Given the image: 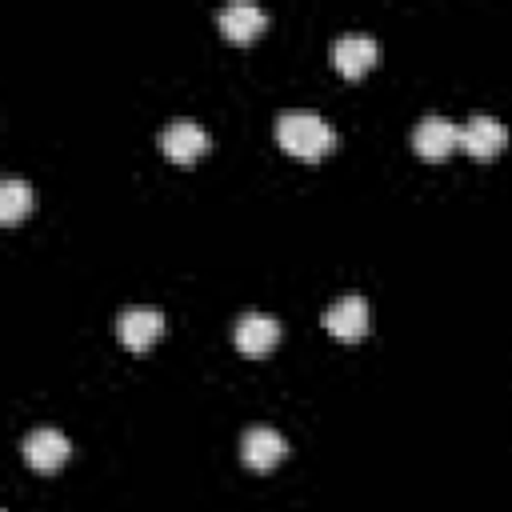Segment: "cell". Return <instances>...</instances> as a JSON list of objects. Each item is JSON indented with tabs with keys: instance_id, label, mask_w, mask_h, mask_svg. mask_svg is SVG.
I'll return each instance as SVG.
<instances>
[{
	"instance_id": "8",
	"label": "cell",
	"mask_w": 512,
	"mask_h": 512,
	"mask_svg": "<svg viewBox=\"0 0 512 512\" xmlns=\"http://www.w3.org/2000/svg\"><path fill=\"white\" fill-rule=\"evenodd\" d=\"M160 152L168 160H176V164H192L196 156L208 152V132L196 120H172L160 132Z\"/></svg>"
},
{
	"instance_id": "6",
	"label": "cell",
	"mask_w": 512,
	"mask_h": 512,
	"mask_svg": "<svg viewBox=\"0 0 512 512\" xmlns=\"http://www.w3.org/2000/svg\"><path fill=\"white\" fill-rule=\"evenodd\" d=\"M232 340H236L240 356L260 360V356H268V352L276 348L280 324H276V316H268V312H244V316L236 320V328H232Z\"/></svg>"
},
{
	"instance_id": "12",
	"label": "cell",
	"mask_w": 512,
	"mask_h": 512,
	"mask_svg": "<svg viewBox=\"0 0 512 512\" xmlns=\"http://www.w3.org/2000/svg\"><path fill=\"white\" fill-rule=\"evenodd\" d=\"M32 208H36L32 184H24L20 176H4V180H0V220H4V224H16V220H24Z\"/></svg>"
},
{
	"instance_id": "9",
	"label": "cell",
	"mask_w": 512,
	"mask_h": 512,
	"mask_svg": "<svg viewBox=\"0 0 512 512\" xmlns=\"http://www.w3.org/2000/svg\"><path fill=\"white\" fill-rule=\"evenodd\" d=\"M216 24H220L224 40H232V44H248V40H256V36L264 32L268 12H264L260 4H244V0H236V4H224V8L216 12Z\"/></svg>"
},
{
	"instance_id": "4",
	"label": "cell",
	"mask_w": 512,
	"mask_h": 512,
	"mask_svg": "<svg viewBox=\"0 0 512 512\" xmlns=\"http://www.w3.org/2000/svg\"><path fill=\"white\" fill-rule=\"evenodd\" d=\"M504 144L508 128L488 112H476L468 124H460V152H468L472 160H492L496 152H504Z\"/></svg>"
},
{
	"instance_id": "2",
	"label": "cell",
	"mask_w": 512,
	"mask_h": 512,
	"mask_svg": "<svg viewBox=\"0 0 512 512\" xmlns=\"http://www.w3.org/2000/svg\"><path fill=\"white\" fill-rule=\"evenodd\" d=\"M164 332V312L156 308H144V304H132L116 316V336L128 352H148Z\"/></svg>"
},
{
	"instance_id": "5",
	"label": "cell",
	"mask_w": 512,
	"mask_h": 512,
	"mask_svg": "<svg viewBox=\"0 0 512 512\" xmlns=\"http://www.w3.org/2000/svg\"><path fill=\"white\" fill-rule=\"evenodd\" d=\"M20 452H24V464L36 468V472H56L68 456H72V444L64 432L56 428H32L24 440H20Z\"/></svg>"
},
{
	"instance_id": "1",
	"label": "cell",
	"mask_w": 512,
	"mask_h": 512,
	"mask_svg": "<svg viewBox=\"0 0 512 512\" xmlns=\"http://www.w3.org/2000/svg\"><path fill=\"white\" fill-rule=\"evenodd\" d=\"M276 144L296 160H320L336 148V132L320 112L292 108L276 116Z\"/></svg>"
},
{
	"instance_id": "7",
	"label": "cell",
	"mask_w": 512,
	"mask_h": 512,
	"mask_svg": "<svg viewBox=\"0 0 512 512\" xmlns=\"http://www.w3.org/2000/svg\"><path fill=\"white\" fill-rule=\"evenodd\" d=\"M284 456H288V440H284L276 428H268V424H256V428H248V432L240 436V460H244L248 468H256V472L276 468Z\"/></svg>"
},
{
	"instance_id": "11",
	"label": "cell",
	"mask_w": 512,
	"mask_h": 512,
	"mask_svg": "<svg viewBox=\"0 0 512 512\" xmlns=\"http://www.w3.org/2000/svg\"><path fill=\"white\" fill-rule=\"evenodd\" d=\"M376 40L372 36H364V32H348V36H340L336 44H332V64H336V72L340 76H348V80H356V76H364L372 64H376Z\"/></svg>"
},
{
	"instance_id": "3",
	"label": "cell",
	"mask_w": 512,
	"mask_h": 512,
	"mask_svg": "<svg viewBox=\"0 0 512 512\" xmlns=\"http://www.w3.org/2000/svg\"><path fill=\"white\" fill-rule=\"evenodd\" d=\"M412 148L424 160H444L460 148V124H452L448 116H424L412 128Z\"/></svg>"
},
{
	"instance_id": "10",
	"label": "cell",
	"mask_w": 512,
	"mask_h": 512,
	"mask_svg": "<svg viewBox=\"0 0 512 512\" xmlns=\"http://www.w3.org/2000/svg\"><path fill=\"white\" fill-rule=\"evenodd\" d=\"M324 328L336 340H360L368 332V300L364 296H340L324 308Z\"/></svg>"
}]
</instances>
